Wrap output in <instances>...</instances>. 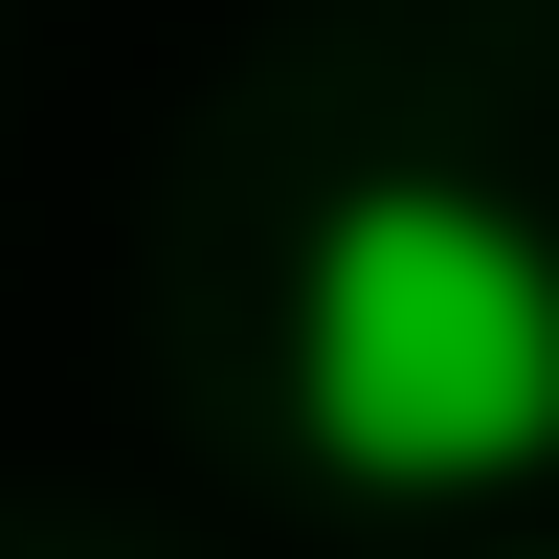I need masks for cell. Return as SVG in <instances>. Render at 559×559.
Here are the masks:
<instances>
[{
    "instance_id": "obj_1",
    "label": "cell",
    "mask_w": 559,
    "mask_h": 559,
    "mask_svg": "<svg viewBox=\"0 0 559 559\" xmlns=\"http://www.w3.org/2000/svg\"><path fill=\"white\" fill-rule=\"evenodd\" d=\"M292 426L358 492H492L559 448V247L471 179H358L292 269Z\"/></svg>"
}]
</instances>
